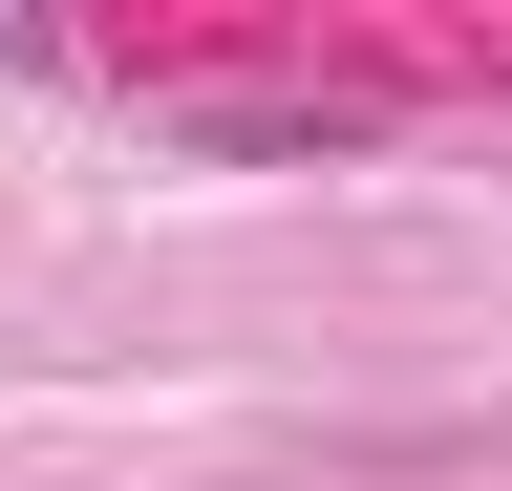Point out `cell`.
I'll list each match as a JSON object with an SVG mask.
<instances>
[]
</instances>
